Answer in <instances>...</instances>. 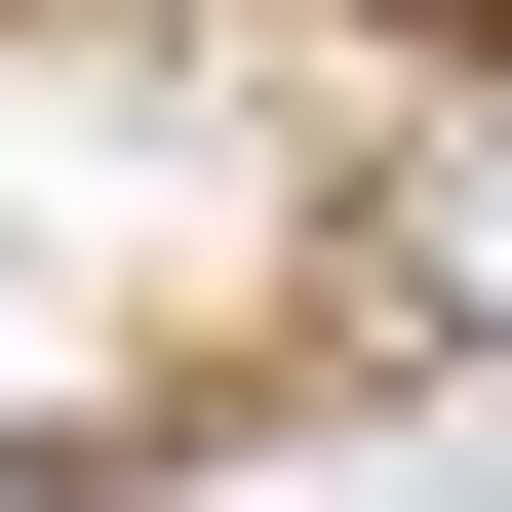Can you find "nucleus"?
<instances>
[{
    "label": "nucleus",
    "instance_id": "f257e3e1",
    "mask_svg": "<svg viewBox=\"0 0 512 512\" xmlns=\"http://www.w3.org/2000/svg\"><path fill=\"white\" fill-rule=\"evenodd\" d=\"M355 355H512V40H434L355 119Z\"/></svg>",
    "mask_w": 512,
    "mask_h": 512
}]
</instances>
